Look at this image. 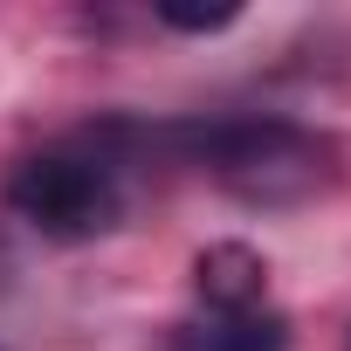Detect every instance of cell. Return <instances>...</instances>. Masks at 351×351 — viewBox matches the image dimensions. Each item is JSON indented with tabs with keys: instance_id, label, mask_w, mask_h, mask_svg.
Wrapping results in <instances>:
<instances>
[{
	"instance_id": "6da1fadb",
	"label": "cell",
	"mask_w": 351,
	"mask_h": 351,
	"mask_svg": "<svg viewBox=\"0 0 351 351\" xmlns=\"http://www.w3.org/2000/svg\"><path fill=\"white\" fill-rule=\"evenodd\" d=\"M124 124L28 152L8 172V207L49 241H90L124 221Z\"/></svg>"
},
{
	"instance_id": "7a4b0ae2",
	"label": "cell",
	"mask_w": 351,
	"mask_h": 351,
	"mask_svg": "<svg viewBox=\"0 0 351 351\" xmlns=\"http://www.w3.org/2000/svg\"><path fill=\"white\" fill-rule=\"evenodd\" d=\"M172 145H186V158L200 172L255 207H289L310 200L330 180V145L289 117H241V124H186V131H165Z\"/></svg>"
},
{
	"instance_id": "3957f363",
	"label": "cell",
	"mask_w": 351,
	"mask_h": 351,
	"mask_svg": "<svg viewBox=\"0 0 351 351\" xmlns=\"http://www.w3.org/2000/svg\"><path fill=\"white\" fill-rule=\"evenodd\" d=\"M193 289H200L207 317L262 310V303H269V262H262L248 241H214V248H200V262H193Z\"/></svg>"
},
{
	"instance_id": "277c9868",
	"label": "cell",
	"mask_w": 351,
	"mask_h": 351,
	"mask_svg": "<svg viewBox=\"0 0 351 351\" xmlns=\"http://www.w3.org/2000/svg\"><path fill=\"white\" fill-rule=\"evenodd\" d=\"M186 351H289V324L276 310H241V317H207L186 330Z\"/></svg>"
},
{
	"instance_id": "5b68a950",
	"label": "cell",
	"mask_w": 351,
	"mask_h": 351,
	"mask_svg": "<svg viewBox=\"0 0 351 351\" xmlns=\"http://www.w3.org/2000/svg\"><path fill=\"white\" fill-rule=\"evenodd\" d=\"M234 14H241L234 0H221V8H180V0H158V21L180 28V35H214V28H228Z\"/></svg>"
}]
</instances>
